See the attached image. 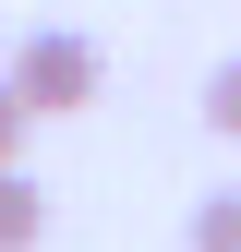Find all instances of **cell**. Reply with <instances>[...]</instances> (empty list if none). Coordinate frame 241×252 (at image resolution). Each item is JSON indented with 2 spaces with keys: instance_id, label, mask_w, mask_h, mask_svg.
Here are the masks:
<instances>
[{
  "instance_id": "obj_6",
  "label": "cell",
  "mask_w": 241,
  "mask_h": 252,
  "mask_svg": "<svg viewBox=\"0 0 241 252\" xmlns=\"http://www.w3.org/2000/svg\"><path fill=\"white\" fill-rule=\"evenodd\" d=\"M0 60H12V48H0Z\"/></svg>"
},
{
  "instance_id": "obj_5",
  "label": "cell",
  "mask_w": 241,
  "mask_h": 252,
  "mask_svg": "<svg viewBox=\"0 0 241 252\" xmlns=\"http://www.w3.org/2000/svg\"><path fill=\"white\" fill-rule=\"evenodd\" d=\"M24 132H37V108H24L12 72H0V168H24Z\"/></svg>"
},
{
  "instance_id": "obj_4",
  "label": "cell",
  "mask_w": 241,
  "mask_h": 252,
  "mask_svg": "<svg viewBox=\"0 0 241 252\" xmlns=\"http://www.w3.org/2000/svg\"><path fill=\"white\" fill-rule=\"evenodd\" d=\"M205 132L241 144V60H217V72H205Z\"/></svg>"
},
{
  "instance_id": "obj_3",
  "label": "cell",
  "mask_w": 241,
  "mask_h": 252,
  "mask_svg": "<svg viewBox=\"0 0 241 252\" xmlns=\"http://www.w3.org/2000/svg\"><path fill=\"white\" fill-rule=\"evenodd\" d=\"M193 252H241V180H217L193 204Z\"/></svg>"
},
{
  "instance_id": "obj_2",
  "label": "cell",
  "mask_w": 241,
  "mask_h": 252,
  "mask_svg": "<svg viewBox=\"0 0 241 252\" xmlns=\"http://www.w3.org/2000/svg\"><path fill=\"white\" fill-rule=\"evenodd\" d=\"M37 240H48V192L24 168H0V252H37Z\"/></svg>"
},
{
  "instance_id": "obj_1",
  "label": "cell",
  "mask_w": 241,
  "mask_h": 252,
  "mask_svg": "<svg viewBox=\"0 0 241 252\" xmlns=\"http://www.w3.org/2000/svg\"><path fill=\"white\" fill-rule=\"evenodd\" d=\"M0 72H12V96L37 108V120H73V108H97V84H109V48L84 36V24H24Z\"/></svg>"
}]
</instances>
